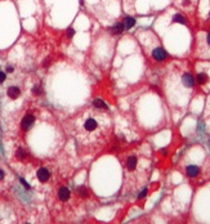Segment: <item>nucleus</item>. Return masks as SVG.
<instances>
[{"label": "nucleus", "instance_id": "nucleus-14", "mask_svg": "<svg viewBox=\"0 0 210 224\" xmlns=\"http://www.w3.org/2000/svg\"><path fill=\"white\" fill-rule=\"evenodd\" d=\"M73 35H75V30H73V28H69V31H67V36L72 37Z\"/></svg>", "mask_w": 210, "mask_h": 224}, {"label": "nucleus", "instance_id": "nucleus-12", "mask_svg": "<svg viewBox=\"0 0 210 224\" xmlns=\"http://www.w3.org/2000/svg\"><path fill=\"white\" fill-rule=\"evenodd\" d=\"M173 21L177 22V23H181V24H187V20H186V18H184V16L181 14V13L174 14V17H173Z\"/></svg>", "mask_w": 210, "mask_h": 224}, {"label": "nucleus", "instance_id": "nucleus-10", "mask_svg": "<svg viewBox=\"0 0 210 224\" xmlns=\"http://www.w3.org/2000/svg\"><path fill=\"white\" fill-rule=\"evenodd\" d=\"M93 107H96L97 110H107V104L104 103L101 99H94L93 101Z\"/></svg>", "mask_w": 210, "mask_h": 224}, {"label": "nucleus", "instance_id": "nucleus-3", "mask_svg": "<svg viewBox=\"0 0 210 224\" xmlns=\"http://www.w3.org/2000/svg\"><path fill=\"white\" fill-rule=\"evenodd\" d=\"M151 54H152L153 59H155V61H159V62H161V61H164V59L168 58V53H166L161 47H156V48L152 50Z\"/></svg>", "mask_w": 210, "mask_h": 224}, {"label": "nucleus", "instance_id": "nucleus-19", "mask_svg": "<svg viewBox=\"0 0 210 224\" xmlns=\"http://www.w3.org/2000/svg\"><path fill=\"white\" fill-rule=\"evenodd\" d=\"M182 4H183V7H188V5L191 4V0H183Z\"/></svg>", "mask_w": 210, "mask_h": 224}, {"label": "nucleus", "instance_id": "nucleus-20", "mask_svg": "<svg viewBox=\"0 0 210 224\" xmlns=\"http://www.w3.org/2000/svg\"><path fill=\"white\" fill-rule=\"evenodd\" d=\"M41 91H43V89H41V86H36V88H35V93H36V94H40V93H41Z\"/></svg>", "mask_w": 210, "mask_h": 224}, {"label": "nucleus", "instance_id": "nucleus-1", "mask_svg": "<svg viewBox=\"0 0 210 224\" xmlns=\"http://www.w3.org/2000/svg\"><path fill=\"white\" fill-rule=\"evenodd\" d=\"M83 129L85 133L88 134H94L97 132H99L101 129V125H99V121H98L97 117H93V116H89L86 117L84 124H83Z\"/></svg>", "mask_w": 210, "mask_h": 224}, {"label": "nucleus", "instance_id": "nucleus-18", "mask_svg": "<svg viewBox=\"0 0 210 224\" xmlns=\"http://www.w3.org/2000/svg\"><path fill=\"white\" fill-rule=\"evenodd\" d=\"M4 80H5V73L0 71V83H3Z\"/></svg>", "mask_w": 210, "mask_h": 224}, {"label": "nucleus", "instance_id": "nucleus-24", "mask_svg": "<svg viewBox=\"0 0 210 224\" xmlns=\"http://www.w3.org/2000/svg\"><path fill=\"white\" fill-rule=\"evenodd\" d=\"M209 20H210V12H209Z\"/></svg>", "mask_w": 210, "mask_h": 224}, {"label": "nucleus", "instance_id": "nucleus-21", "mask_svg": "<svg viewBox=\"0 0 210 224\" xmlns=\"http://www.w3.org/2000/svg\"><path fill=\"white\" fill-rule=\"evenodd\" d=\"M20 180H21V183H22V184H23V185H24V187H26V188H27V189H28V188H30V187H28V184H27V183H26V182H24V179H22V178H21V179H20Z\"/></svg>", "mask_w": 210, "mask_h": 224}, {"label": "nucleus", "instance_id": "nucleus-5", "mask_svg": "<svg viewBox=\"0 0 210 224\" xmlns=\"http://www.w3.org/2000/svg\"><path fill=\"white\" fill-rule=\"evenodd\" d=\"M199 173H200V169H199V166H196V165H188L186 167V174H187L188 178H195V177L199 175Z\"/></svg>", "mask_w": 210, "mask_h": 224}, {"label": "nucleus", "instance_id": "nucleus-6", "mask_svg": "<svg viewBox=\"0 0 210 224\" xmlns=\"http://www.w3.org/2000/svg\"><path fill=\"white\" fill-rule=\"evenodd\" d=\"M70 196H71V193H70V189L69 188H66V187H62L59 191H58V197H59V200H62V201H67L70 198Z\"/></svg>", "mask_w": 210, "mask_h": 224}, {"label": "nucleus", "instance_id": "nucleus-13", "mask_svg": "<svg viewBox=\"0 0 210 224\" xmlns=\"http://www.w3.org/2000/svg\"><path fill=\"white\" fill-rule=\"evenodd\" d=\"M135 24V20L133 17H126L125 18V21H124V26H125V28L126 30H129V28H132L133 26Z\"/></svg>", "mask_w": 210, "mask_h": 224}, {"label": "nucleus", "instance_id": "nucleus-16", "mask_svg": "<svg viewBox=\"0 0 210 224\" xmlns=\"http://www.w3.org/2000/svg\"><path fill=\"white\" fill-rule=\"evenodd\" d=\"M79 193L81 196H86V195H88V192H86L85 188H79Z\"/></svg>", "mask_w": 210, "mask_h": 224}, {"label": "nucleus", "instance_id": "nucleus-23", "mask_svg": "<svg viewBox=\"0 0 210 224\" xmlns=\"http://www.w3.org/2000/svg\"><path fill=\"white\" fill-rule=\"evenodd\" d=\"M4 178V171L3 170H0V180H2Z\"/></svg>", "mask_w": 210, "mask_h": 224}, {"label": "nucleus", "instance_id": "nucleus-15", "mask_svg": "<svg viewBox=\"0 0 210 224\" xmlns=\"http://www.w3.org/2000/svg\"><path fill=\"white\" fill-rule=\"evenodd\" d=\"M17 156H18V157H24V152H23L22 148H20V149L17 151Z\"/></svg>", "mask_w": 210, "mask_h": 224}, {"label": "nucleus", "instance_id": "nucleus-22", "mask_svg": "<svg viewBox=\"0 0 210 224\" xmlns=\"http://www.w3.org/2000/svg\"><path fill=\"white\" fill-rule=\"evenodd\" d=\"M206 43H208V45H210V32L206 35Z\"/></svg>", "mask_w": 210, "mask_h": 224}, {"label": "nucleus", "instance_id": "nucleus-7", "mask_svg": "<svg viewBox=\"0 0 210 224\" xmlns=\"http://www.w3.org/2000/svg\"><path fill=\"white\" fill-rule=\"evenodd\" d=\"M49 177H51V173H49L48 169H40L38 171V179L40 182H47L49 179Z\"/></svg>", "mask_w": 210, "mask_h": 224}, {"label": "nucleus", "instance_id": "nucleus-17", "mask_svg": "<svg viewBox=\"0 0 210 224\" xmlns=\"http://www.w3.org/2000/svg\"><path fill=\"white\" fill-rule=\"evenodd\" d=\"M146 193H147V189L144 188V189H143V191H142V192H141V193L138 195V198H143V197L146 196Z\"/></svg>", "mask_w": 210, "mask_h": 224}, {"label": "nucleus", "instance_id": "nucleus-9", "mask_svg": "<svg viewBox=\"0 0 210 224\" xmlns=\"http://www.w3.org/2000/svg\"><path fill=\"white\" fill-rule=\"evenodd\" d=\"M20 88H17V86H10V88L8 89V95L10 97V98H13V99H16L17 97H20Z\"/></svg>", "mask_w": 210, "mask_h": 224}, {"label": "nucleus", "instance_id": "nucleus-8", "mask_svg": "<svg viewBox=\"0 0 210 224\" xmlns=\"http://www.w3.org/2000/svg\"><path fill=\"white\" fill-rule=\"evenodd\" d=\"M135 167H137V157H134V156L128 157V160H126V169L129 171H133Z\"/></svg>", "mask_w": 210, "mask_h": 224}, {"label": "nucleus", "instance_id": "nucleus-2", "mask_svg": "<svg viewBox=\"0 0 210 224\" xmlns=\"http://www.w3.org/2000/svg\"><path fill=\"white\" fill-rule=\"evenodd\" d=\"M196 83L199 84L200 86H206V85H209L210 84V75H209V72L204 71V70L197 72L196 73Z\"/></svg>", "mask_w": 210, "mask_h": 224}, {"label": "nucleus", "instance_id": "nucleus-11", "mask_svg": "<svg viewBox=\"0 0 210 224\" xmlns=\"http://www.w3.org/2000/svg\"><path fill=\"white\" fill-rule=\"evenodd\" d=\"M124 28H125V26H124V23H121V22H119V23H116L115 26L112 27V34H115V35H117V34H121L122 31H124Z\"/></svg>", "mask_w": 210, "mask_h": 224}, {"label": "nucleus", "instance_id": "nucleus-4", "mask_svg": "<svg viewBox=\"0 0 210 224\" xmlns=\"http://www.w3.org/2000/svg\"><path fill=\"white\" fill-rule=\"evenodd\" d=\"M34 121H35V117H34L32 115H26V116L23 117L22 122H21V126H22V129H23V130H27V129H30V128L32 126Z\"/></svg>", "mask_w": 210, "mask_h": 224}]
</instances>
